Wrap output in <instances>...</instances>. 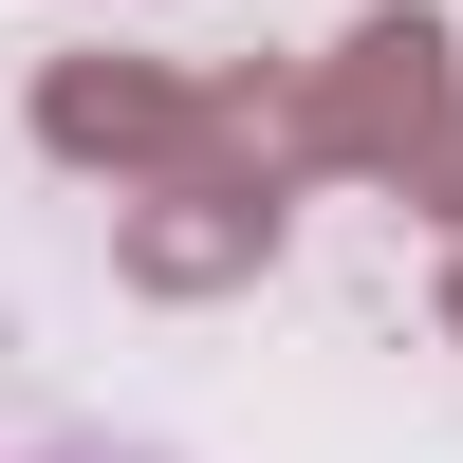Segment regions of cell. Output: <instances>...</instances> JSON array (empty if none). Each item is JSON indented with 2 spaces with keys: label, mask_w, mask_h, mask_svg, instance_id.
<instances>
[{
  "label": "cell",
  "mask_w": 463,
  "mask_h": 463,
  "mask_svg": "<svg viewBox=\"0 0 463 463\" xmlns=\"http://www.w3.org/2000/svg\"><path fill=\"white\" fill-rule=\"evenodd\" d=\"M37 463H148V445H37Z\"/></svg>",
  "instance_id": "1"
}]
</instances>
